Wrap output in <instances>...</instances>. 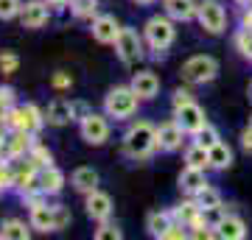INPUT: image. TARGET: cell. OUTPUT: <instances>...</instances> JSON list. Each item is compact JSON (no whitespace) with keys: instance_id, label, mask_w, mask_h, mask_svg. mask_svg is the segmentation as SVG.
I'll return each instance as SVG.
<instances>
[{"instance_id":"obj_1","label":"cell","mask_w":252,"mask_h":240,"mask_svg":"<svg viewBox=\"0 0 252 240\" xmlns=\"http://www.w3.org/2000/svg\"><path fill=\"white\" fill-rule=\"evenodd\" d=\"M157 151V129L149 120H135L124 134V154L129 160H146Z\"/></svg>"},{"instance_id":"obj_2","label":"cell","mask_w":252,"mask_h":240,"mask_svg":"<svg viewBox=\"0 0 252 240\" xmlns=\"http://www.w3.org/2000/svg\"><path fill=\"white\" fill-rule=\"evenodd\" d=\"M143 39L152 51H157V53L162 56L174 45V39H177L174 20L168 17V14H154V17H149L146 26H143Z\"/></svg>"},{"instance_id":"obj_3","label":"cell","mask_w":252,"mask_h":240,"mask_svg":"<svg viewBox=\"0 0 252 240\" xmlns=\"http://www.w3.org/2000/svg\"><path fill=\"white\" fill-rule=\"evenodd\" d=\"M180 76H182L185 84H190V87L210 84V81L219 76V62L213 59V56H207V53H196V56H190V59L182 62Z\"/></svg>"},{"instance_id":"obj_4","label":"cell","mask_w":252,"mask_h":240,"mask_svg":"<svg viewBox=\"0 0 252 240\" xmlns=\"http://www.w3.org/2000/svg\"><path fill=\"white\" fill-rule=\"evenodd\" d=\"M137 104H140V98L132 89V84L129 87H112L104 95V112L115 120H129L137 112Z\"/></svg>"},{"instance_id":"obj_5","label":"cell","mask_w":252,"mask_h":240,"mask_svg":"<svg viewBox=\"0 0 252 240\" xmlns=\"http://www.w3.org/2000/svg\"><path fill=\"white\" fill-rule=\"evenodd\" d=\"M6 126L9 129H20V132H28V134H36L45 126V112H39L34 104H20V107L9 109Z\"/></svg>"},{"instance_id":"obj_6","label":"cell","mask_w":252,"mask_h":240,"mask_svg":"<svg viewBox=\"0 0 252 240\" xmlns=\"http://www.w3.org/2000/svg\"><path fill=\"white\" fill-rule=\"evenodd\" d=\"M79 134L87 145H104L109 140V115L107 112H87L79 117Z\"/></svg>"},{"instance_id":"obj_7","label":"cell","mask_w":252,"mask_h":240,"mask_svg":"<svg viewBox=\"0 0 252 240\" xmlns=\"http://www.w3.org/2000/svg\"><path fill=\"white\" fill-rule=\"evenodd\" d=\"M143 36L137 34L135 28H121V34H118V39H115V53H118V59L124 64H137L140 59H143Z\"/></svg>"},{"instance_id":"obj_8","label":"cell","mask_w":252,"mask_h":240,"mask_svg":"<svg viewBox=\"0 0 252 240\" xmlns=\"http://www.w3.org/2000/svg\"><path fill=\"white\" fill-rule=\"evenodd\" d=\"M196 20H199V26L213 36L227 31V11L219 0H202L199 3V11H196Z\"/></svg>"},{"instance_id":"obj_9","label":"cell","mask_w":252,"mask_h":240,"mask_svg":"<svg viewBox=\"0 0 252 240\" xmlns=\"http://www.w3.org/2000/svg\"><path fill=\"white\" fill-rule=\"evenodd\" d=\"M48 6H51L48 0H28V3H23V11H20L23 28L36 31V28L48 26V20H51V9H48Z\"/></svg>"},{"instance_id":"obj_10","label":"cell","mask_w":252,"mask_h":240,"mask_svg":"<svg viewBox=\"0 0 252 240\" xmlns=\"http://www.w3.org/2000/svg\"><path fill=\"white\" fill-rule=\"evenodd\" d=\"M182 140H185V129L177 120H165V123L157 126V151L171 154L182 148Z\"/></svg>"},{"instance_id":"obj_11","label":"cell","mask_w":252,"mask_h":240,"mask_svg":"<svg viewBox=\"0 0 252 240\" xmlns=\"http://www.w3.org/2000/svg\"><path fill=\"white\" fill-rule=\"evenodd\" d=\"M174 120L185 129V134H196L199 129H205L207 126L205 109L199 107L196 101H190V104H185L182 109H177V112H174Z\"/></svg>"},{"instance_id":"obj_12","label":"cell","mask_w":252,"mask_h":240,"mask_svg":"<svg viewBox=\"0 0 252 240\" xmlns=\"http://www.w3.org/2000/svg\"><path fill=\"white\" fill-rule=\"evenodd\" d=\"M121 23H118L115 14H98V17L93 20V26H90V34L95 42L101 45H115L118 34H121Z\"/></svg>"},{"instance_id":"obj_13","label":"cell","mask_w":252,"mask_h":240,"mask_svg":"<svg viewBox=\"0 0 252 240\" xmlns=\"http://www.w3.org/2000/svg\"><path fill=\"white\" fill-rule=\"evenodd\" d=\"M84 213L95 223H107L109 215H112V198H109V193L93 190L90 196H87V201H84Z\"/></svg>"},{"instance_id":"obj_14","label":"cell","mask_w":252,"mask_h":240,"mask_svg":"<svg viewBox=\"0 0 252 240\" xmlns=\"http://www.w3.org/2000/svg\"><path fill=\"white\" fill-rule=\"evenodd\" d=\"M76 120V107H73V101H67V98H54L51 104H48V109H45V123L48 126H67V123H73Z\"/></svg>"},{"instance_id":"obj_15","label":"cell","mask_w":252,"mask_h":240,"mask_svg":"<svg viewBox=\"0 0 252 240\" xmlns=\"http://www.w3.org/2000/svg\"><path fill=\"white\" fill-rule=\"evenodd\" d=\"M132 89L137 92L140 101H152L160 95V76L152 70H137L132 76Z\"/></svg>"},{"instance_id":"obj_16","label":"cell","mask_w":252,"mask_h":240,"mask_svg":"<svg viewBox=\"0 0 252 240\" xmlns=\"http://www.w3.org/2000/svg\"><path fill=\"white\" fill-rule=\"evenodd\" d=\"M28 223L34 226L36 232H56V215H54V207L45 204V201H39V204L31 207V213H28Z\"/></svg>"},{"instance_id":"obj_17","label":"cell","mask_w":252,"mask_h":240,"mask_svg":"<svg viewBox=\"0 0 252 240\" xmlns=\"http://www.w3.org/2000/svg\"><path fill=\"white\" fill-rule=\"evenodd\" d=\"M98 182H101L98 170L90 168V165H81V168H76V170H73V176H70L73 190H79L81 196H90L93 190H98Z\"/></svg>"},{"instance_id":"obj_18","label":"cell","mask_w":252,"mask_h":240,"mask_svg":"<svg viewBox=\"0 0 252 240\" xmlns=\"http://www.w3.org/2000/svg\"><path fill=\"white\" fill-rule=\"evenodd\" d=\"M162 9L177 23H190V20H196L199 3L196 0H162Z\"/></svg>"},{"instance_id":"obj_19","label":"cell","mask_w":252,"mask_h":240,"mask_svg":"<svg viewBox=\"0 0 252 240\" xmlns=\"http://www.w3.org/2000/svg\"><path fill=\"white\" fill-rule=\"evenodd\" d=\"M205 185H210L207 176H205V168H190V165L182 168V173H180V190L185 193V196H196Z\"/></svg>"},{"instance_id":"obj_20","label":"cell","mask_w":252,"mask_h":240,"mask_svg":"<svg viewBox=\"0 0 252 240\" xmlns=\"http://www.w3.org/2000/svg\"><path fill=\"white\" fill-rule=\"evenodd\" d=\"M39 187H42V193H45V196H56V193H62L64 173L56 168V165H45V168H39Z\"/></svg>"},{"instance_id":"obj_21","label":"cell","mask_w":252,"mask_h":240,"mask_svg":"<svg viewBox=\"0 0 252 240\" xmlns=\"http://www.w3.org/2000/svg\"><path fill=\"white\" fill-rule=\"evenodd\" d=\"M216 232H219V238H224V240H244L247 238V223L238 215H224L219 221Z\"/></svg>"},{"instance_id":"obj_22","label":"cell","mask_w":252,"mask_h":240,"mask_svg":"<svg viewBox=\"0 0 252 240\" xmlns=\"http://www.w3.org/2000/svg\"><path fill=\"white\" fill-rule=\"evenodd\" d=\"M171 223H174V215L168 213V210H154V213L146 215V232L157 240H162V235H165V229H168Z\"/></svg>"},{"instance_id":"obj_23","label":"cell","mask_w":252,"mask_h":240,"mask_svg":"<svg viewBox=\"0 0 252 240\" xmlns=\"http://www.w3.org/2000/svg\"><path fill=\"white\" fill-rule=\"evenodd\" d=\"M207 151H210V168L213 170H227L230 165H233L235 154H233V148H230L224 140H219L216 145H210Z\"/></svg>"},{"instance_id":"obj_24","label":"cell","mask_w":252,"mask_h":240,"mask_svg":"<svg viewBox=\"0 0 252 240\" xmlns=\"http://www.w3.org/2000/svg\"><path fill=\"white\" fill-rule=\"evenodd\" d=\"M31 223L26 221H17V218H9V221H3L0 223V238H6V240H28L31 238Z\"/></svg>"},{"instance_id":"obj_25","label":"cell","mask_w":252,"mask_h":240,"mask_svg":"<svg viewBox=\"0 0 252 240\" xmlns=\"http://www.w3.org/2000/svg\"><path fill=\"white\" fill-rule=\"evenodd\" d=\"M185 165L190 168H210V151H207L205 145H199V142H190L188 148H185Z\"/></svg>"},{"instance_id":"obj_26","label":"cell","mask_w":252,"mask_h":240,"mask_svg":"<svg viewBox=\"0 0 252 240\" xmlns=\"http://www.w3.org/2000/svg\"><path fill=\"white\" fill-rule=\"evenodd\" d=\"M70 11L76 20H95L98 17V0H70Z\"/></svg>"},{"instance_id":"obj_27","label":"cell","mask_w":252,"mask_h":240,"mask_svg":"<svg viewBox=\"0 0 252 240\" xmlns=\"http://www.w3.org/2000/svg\"><path fill=\"white\" fill-rule=\"evenodd\" d=\"M31 165H36V168H45V165H54V160H51V151H48L42 142H36L34 140V145H31V151H28V157H26Z\"/></svg>"},{"instance_id":"obj_28","label":"cell","mask_w":252,"mask_h":240,"mask_svg":"<svg viewBox=\"0 0 252 240\" xmlns=\"http://www.w3.org/2000/svg\"><path fill=\"white\" fill-rule=\"evenodd\" d=\"M193 198L199 201V207H202V210H205V207H219V204H221V193H219L213 185H205Z\"/></svg>"},{"instance_id":"obj_29","label":"cell","mask_w":252,"mask_h":240,"mask_svg":"<svg viewBox=\"0 0 252 240\" xmlns=\"http://www.w3.org/2000/svg\"><path fill=\"white\" fill-rule=\"evenodd\" d=\"M20 67V56L14 51H0V73L3 76H11V73H17Z\"/></svg>"},{"instance_id":"obj_30","label":"cell","mask_w":252,"mask_h":240,"mask_svg":"<svg viewBox=\"0 0 252 240\" xmlns=\"http://www.w3.org/2000/svg\"><path fill=\"white\" fill-rule=\"evenodd\" d=\"M235 48L241 51V56L252 59V28H241V31L235 34Z\"/></svg>"},{"instance_id":"obj_31","label":"cell","mask_w":252,"mask_h":240,"mask_svg":"<svg viewBox=\"0 0 252 240\" xmlns=\"http://www.w3.org/2000/svg\"><path fill=\"white\" fill-rule=\"evenodd\" d=\"M193 137H196L193 142H199V145H205V148H210V145H216V142L221 140V137H219V132H216V129H213L210 123H207L205 129H199V132L193 134Z\"/></svg>"},{"instance_id":"obj_32","label":"cell","mask_w":252,"mask_h":240,"mask_svg":"<svg viewBox=\"0 0 252 240\" xmlns=\"http://www.w3.org/2000/svg\"><path fill=\"white\" fill-rule=\"evenodd\" d=\"M23 11V0H0V20H14Z\"/></svg>"},{"instance_id":"obj_33","label":"cell","mask_w":252,"mask_h":240,"mask_svg":"<svg viewBox=\"0 0 252 240\" xmlns=\"http://www.w3.org/2000/svg\"><path fill=\"white\" fill-rule=\"evenodd\" d=\"M14 107V89L11 87H0V117L6 120L9 109Z\"/></svg>"},{"instance_id":"obj_34","label":"cell","mask_w":252,"mask_h":240,"mask_svg":"<svg viewBox=\"0 0 252 240\" xmlns=\"http://www.w3.org/2000/svg\"><path fill=\"white\" fill-rule=\"evenodd\" d=\"M124 232L112 226V223H101V229H95V240H121Z\"/></svg>"},{"instance_id":"obj_35","label":"cell","mask_w":252,"mask_h":240,"mask_svg":"<svg viewBox=\"0 0 252 240\" xmlns=\"http://www.w3.org/2000/svg\"><path fill=\"white\" fill-rule=\"evenodd\" d=\"M188 226L185 223H177L174 221L168 229H165V235H162V240H185V238H190V232H185Z\"/></svg>"},{"instance_id":"obj_36","label":"cell","mask_w":252,"mask_h":240,"mask_svg":"<svg viewBox=\"0 0 252 240\" xmlns=\"http://www.w3.org/2000/svg\"><path fill=\"white\" fill-rule=\"evenodd\" d=\"M190 101H193V95H190V89L180 87L177 92H174V98H171V107H174V112H177V109H182L185 104H190Z\"/></svg>"},{"instance_id":"obj_37","label":"cell","mask_w":252,"mask_h":240,"mask_svg":"<svg viewBox=\"0 0 252 240\" xmlns=\"http://www.w3.org/2000/svg\"><path fill=\"white\" fill-rule=\"evenodd\" d=\"M54 215H56V229H64V226H67V223H70V210H67V207L64 204H54Z\"/></svg>"},{"instance_id":"obj_38","label":"cell","mask_w":252,"mask_h":240,"mask_svg":"<svg viewBox=\"0 0 252 240\" xmlns=\"http://www.w3.org/2000/svg\"><path fill=\"white\" fill-rule=\"evenodd\" d=\"M51 87H54V89H70V87H73L70 73H54V79H51Z\"/></svg>"},{"instance_id":"obj_39","label":"cell","mask_w":252,"mask_h":240,"mask_svg":"<svg viewBox=\"0 0 252 240\" xmlns=\"http://www.w3.org/2000/svg\"><path fill=\"white\" fill-rule=\"evenodd\" d=\"M241 145H244V151L252 154V126H247L241 132Z\"/></svg>"},{"instance_id":"obj_40","label":"cell","mask_w":252,"mask_h":240,"mask_svg":"<svg viewBox=\"0 0 252 240\" xmlns=\"http://www.w3.org/2000/svg\"><path fill=\"white\" fill-rule=\"evenodd\" d=\"M241 26H244V28H252V9H247V11H244Z\"/></svg>"},{"instance_id":"obj_41","label":"cell","mask_w":252,"mask_h":240,"mask_svg":"<svg viewBox=\"0 0 252 240\" xmlns=\"http://www.w3.org/2000/svg\"><path fill=\"white\" fill-rule=\"evenodd\" d=\"M51 6H70V0H48Z\"/></svg>"},{"instance_id":"obj_42","label":"cell","mask_w":252,"mask_h":240,"mask_svg":"<svg viewBox=\"0 0 252 240\" xmlns=\"http://www.w3.org/2000/svg\"><path fill=\"white\" fill-rule=\"evenodd\" d=\"M247 98H250V104H252V81L247 84Z\"/></svg>"},{"instance_id":"obj_43","label":"cell","mask_w":252,"mask_h":240,"mask_svg":"<svg viewBox=\"0 0 252 240\" xmlns=\"http://www.w3.org/2000/svg\"><path fill=\"white\" fill-rule=\"evenodd\" d=\"M137 6H149V3H154V0H135Z\"/></svg>"},{"instance_id":"obj_44","label":"cell","mask_w":252,"mask_h":240,"mask_svg":"<svg viewBox=\"0 0 252 240\" xmlns=\"http://www.w3.org/2000/svg\"><path fill=\"white\" fill-rule=\"evenodd\" d=\"M250 126H252V117H250Z\"/></svg>"}]
</instances>
